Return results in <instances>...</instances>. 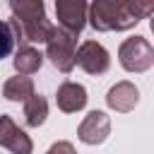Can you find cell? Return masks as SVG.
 Listing matches in <instances>:
<instances>
[{
	"mask_svg": "<svg viewBox=\"0 0 154 154\" xmlns=\"http://www.w3.org/2000/svg\"><path fill=\"white\" fill-rule=\"evenodd\" d=\"M154 5L130 2V0H96L87 10V19L96 31H125L132 29L140 19L149 17Z\"/></svg>",
	"mask_w": 154,
	"mask_h": 154,
	"instance_id": "cell-1",
	"label": "cell"
},
{
	"mask_svg": "<svg viewBox=\"0 0 154 154\" xmlns=\"http://www.w3.org/2000/svg\"><path fill=\"white\" fill-rule=\"evenodd\" d=\"M10 10H12L10 26L17 41H29V43L46 41L51 31V22L46 19V5L41 0H12Z\"/></svg>",
	"mask_w": 154,
	"mask_h": 154,
	"instance_id": "cell-2",
	"label": "cell"
},
{
	"mask_svg": "<svg viewBox=\"0 0 154 154\" xmlns=\"http://www.w3.org/2000/svg\"><path fill=\"white\" fill-rule=\"evenodd\" d=\"M46 58L53 63L55 70L60 72H72L75 67V53H77V36L67 34L60 26H51L48 36H46Z\"/></svg>",
	"mask_w": 154,
	"mask_h": 154,
	"instance_id": "cell-3",
	"label": "cell"
},
{
	"mask_svg": "<svg viewBox=\"0 0 154 154\" xmlns=\"http://www.w3.org/2000/svg\"><path fill=\"white\" fill-rule=\"evenodd\" d=\"M118 60L128 72H147L154 65V48L144 36H130L120 43Z\"/></svg>",
	"mask_w": 154,
	"mask_h": 154,
	"instance_id": "cell-4",
	"label": "cell"
},
{
	"mask_svg": "<svg viewBox=\"0 0 154 154\" xmlns=\"http://www.w3.org/2000/svg\"><path fill=\"white\" fill-rule=\"evenodd\" d=\"M87 10H89V5L84 0H55L58 26L65 29L67 34L77 36L87 24Z\"/></svg>",
	"mask_w": 154,
	"mask_h": 154,
	"instance_id": "cell-5",
	"label": "cell"
},
{
	"mask_svg": "<svg viewBox=\"0 0 154 154\" xmlns=\"http://www.w3.org/2000/svg\"><path fill=\"white\" fill-rule=\"evenodd\" d=\"M75 65H79L89 75H103L111 67V55L99 41H84L75 53Z\"/></svg>",
	"mask_w": 154,
	"mask_h": 154,
	"instance_id": "cell-6",
	"label": "cell"
},
{
	"mask_svg": "<svg viewBox=\"0 0 154 154\" xmlns=\"http://www.w3.org/2000/svg\"><path fill=\"white\" fill-rule=\"evenodd\" d=\"M108 135H111V118L103 111H89L77 128V137L84 144H91V147L106 142Z\"/></svg>",
	"mask_w": 154,
	"mask_h": 154,
	"instance_id": "cell-7",
	"label": "cell"
},
{
	"mask_svg": "<svg viewBox=\"0 0 154 154\" xmlns=\"http://www.w3.org/2000/svg\"><path fill=\"white\" fill-rule=\"evenodd\" d=\"M0 147L10 149L12 154H31V149H34L31 137L7 113L0 116Z\"/></svg>",
	"mask_w": 154,
	"mask_h": 154,
	"instance_id": "cell-8",
	"label": "cell"
},
{
	"mask_svg": "<svg viewBox=\"0 0 154 154\" xmlns=\"http://www.w3.org/2000/svg\"><path fill=\"white\" fill-rule=\"evenodd\" d=\"M137 101H140V91H137V87H135L132 82H128V79L113 84V87L108 89V94H106V103H108V108H113L116 113H130V111L137 106Z\"/></svg>",
	"mask_w": 154,
	"mask_h": 154,
	"instance_id": "cell-9",
	"label": "cell"
},
{
	"mask_svg": "<svg viewBox=\"0 0 154 154\" xmlns=\"http://www.w3.org/2000/svg\"><path fill=\"white\" fill-rule=\"evenodd\" d=\"M87 89L77 82H63L55 91V103L63 113H77L87 106Z\"/></svg>",
	"mask_w": 154,
	"mask_h": 154,
	"instance_id": "cell-10",
	"label": "cell"
},
{
	"mask_svg": "<svg viewBox=\"0 0 154 154\" xmlns=\"http://www.w3.org/2000/svg\"><path fill=\"white\" fill-rule=\"evenodd\" d=\"M41 65H43V55L34 48V46H19L17 48V53H14V70H17V75H34V72H38L41 70Z\"/></svg>",
	"mask_w": 154,
	"mask_h": 154,
	"instance_id": "cell-11",
	"label": "cell"
},
{
	"mask_svg": "<svg viewBox=\"0 0 154 154\" xmlns=\"http://www.w3.org/2000/svg\"><path fill=\"white\" fill-rule=\"evenodd\" d=\"M2 96L10 101H26L29 96H34V79L24 77V75L10 77L2 87Z\"/></svg>",
	"mask_w": 154,
	"mask_h": 154,
	"instance_id": "cell-12",
	"label": "cell"
},
{
	"mask_svg": "<svg viewBox=\"0 0 154 154\" xmlns=\"http://www.w3.org/2000/svg\"><path fill=\"white\" fill-rule=\"evenodd\" d=\"M48 118V101L41 94H34L24 101V123L29 128H38L43 125Z\"/></svg>",
	"mask_w": 154,
	"mask_h": 154,
	"instance_id": "cell-13",
	"label": "cell"
},
{
	"mask_svg": "<svg viewBox=\"0 0 154 154\" xmlns=\"http://www.w3.org/2000/svg\"><path fill=\"white\" fill-rule=\"evenodd\" d=\"M14 43H17V38H14V31H12L10 22H0V60L12 53Z\"/></svg>",
	"mask_w": 154,
	"mask_h": 154,
	"instance_id": "cell-14",
	"label": "cell"
},
{
	"mask_svg": "<svg viewBox=\"0 0 154 154\" xmlns=\"http://www.w3.org/2000/svg\"><path fill=\"white\" fill-rule=\"evenodd\" d=\"M46 154H77V152H75V147H72L70 142H65V140H63V142L51 144V149H48Z\"/></svg>",
	"mask_w": 154,
	"mask_h": 154,
	"instance_id": "cell-15",
	"label": "cell"
}]
</instances>
